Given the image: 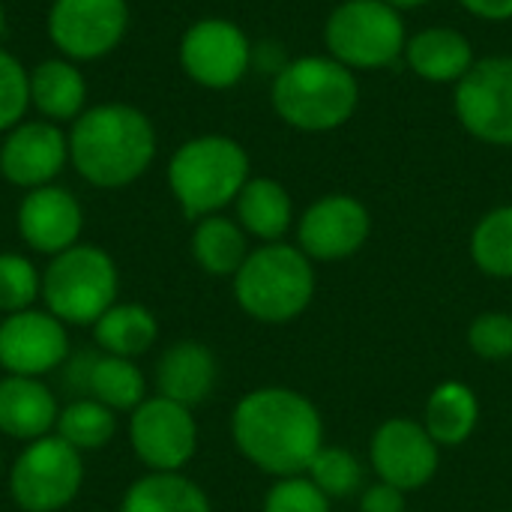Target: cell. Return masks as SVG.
<instances>
[{
	"instance_id": "d4e9b609",
	"label": "cell",
	"mask_w": 512,
	"mask_h": 512,
	"mask_svg": "<svg viewBox=\"0 0 512 512\" xmlns=\"http://www.w3.org/2000/svg\"><path fill=\"white\" fill-rule=\"evenodd\" d=\"M81 390L111 411H135L144 402V375L126 357H84Z\"/></svg>"
},
{
	"instance_id": "e0dca14e",
	"label": "cell",
	"mask_w": 512,
	"mask_h": 512,
	"mask_svg": "<svg viewBox=\"0 0 512 512\" xmlns=\"http://www.w3.org/2000/svg\"><path fill=\"white\" fill-rule=\"evenodd\" d=\"M84 213L78 198L60 186L30 189L18 207V234L24 243L42 255H60L72 249L81 237Z\"/></svg>"
},
{
	"instance_id": "4dcf8cb0",
	"label": "cell",
	"mask_w": 512,
	"mask_h": 512,
	"mask_svg": "<svg viewBox=\"0 0 512 512\" xmlns=\"http://www.w3.org/2000/svg\"><path fill=\"white\" fill-rule=\"evenodd\" d=\"M42 297L39 270L15 252H0V312L15 315L33 306Z\"/></svg>"
},
{
	"instance_id": "d590c367",
	"label": "cell",
	"mask_w": 512,
	"mask_h": 512,
	"mask_svg": "<svg viewBox=\"0 0 512 512\" xmlns=\"http://www.w3.org/2000/svg\"><path fill=\"white\" fill-rule=\"evenodd\" d=\"M468 12L489 18V21H504L512 18V0H459Z\"/></svg>"
},
{
	"instance_id": "1f68e13d",
	"label": "cell",
	"mask_w": 512,
	"mask_h": 512,
	"mask_svg": "<svg viewBox=\"0 0 512 512\" xmlns=\"http://www.w3.org/2000/svg\"><path fill=\"white\" fill-rule=\"evenodd\" d=\"M30 105V72L0 48V129H12L21 123Z\"/></svg>"
},
{
	"instance_id": "8992f818",
	"label": "cell",
	"mask_w": 512,
	"mask_h": 512,
	"mask_svg": "<svg viewBox=\"0 0 512 512\" xmlns=\"http://www.w3.org/2000/svg\"><path fill=\"white\" fill-rule=\"evenodd\" d=\"M120 291V276L114 258L87 243L51 258L42 276V297L48 312L72 327L96 324L114 303Z\"/></svg>"
},
{
	"instance_id": "3957f363",
	"label": "cell",
	"mask_w": 512,
	"mask_h": 512,
	"mask_svg": "<svg viewBox=\"0 0 512 512\" xmlns=\"http://www.w3.org/2000/svg\"><path fill=\"white\" fill-rule=\"evenodd\" d=\"M240 309L261 324H288L315 297L312 258L288 243H264L234 273Z\"/></svg>"
},
{
	"instance_id": "83f0119b",
	"label": "cell",
	"mask_w": 512,
	"mask_h": 512,
	"mask_svg": "<svg viewBox=\"0 0 512 512\" xmlns=\"http://www.w3.org/2000/svg\"><path fill=\"white\" fill-rule=\"evenodd\" d=\"M54 429H57V438H63L78 453L102 450L117 432V417L111 408H105L96 399H75L72 405L60 411Z\"/></svg>"
},
{
	"instance_id": "f1b7e54d",
	"label": "cell",
	"mask_w": 512,
	"mask_h": 512,
	"mask_svg": "<svg viewBox=\"0 0 512 512\" xmlns=\"http://www.w3.org/2000/svg\"><path fill=\"white\" fill-rule=\"evenodd\" d=\"M474 264L495 279H512V204L480 219L471 237Z\"/></svg>"
},
{
	"instance_id": "7c38bea8",
	"label": "cell",
	"mask_w": 512,
	"mask_h": 512,
	"mask_svg": "<svg viewBox=\"0 0 512 512\" xmlns=\"http://www.w3.org/2000/svg\"><path fill=\"white\" fill-rule=\"evenodd\" d=\"M369 459L381 483L399 492H417L438 474L441 447L432 441L423 423L390 417L375 429Z\"/></svg>"
},
{
	"instance_id": "4316f807",
	"label": "cell",
	"mask_w": 512,
	"mask_h": 512,
	"mask_svg": "<svg viewBox=\"0 0 512 512\" xmlns=\"http://www.w3.org/2000/svg\"><path fill=\"white\" fill-rule=\"evenodd\" d=\"M192 255L210 276H234L249 258L246 231L225 216H204L192 234Z\"/></svg>"
},
{
	"instance_id": "5b68a950",
	"label": "cell",
	"mask_w": 512,
	"mask_h": 512,
	"mask_svg": "<svg viewBox=\"0 0 512 512\" xmlns=\"http://www.w3.org/2000/svg\"><path fill=\"white\" fill-rule=\"evenodd\" d=\"M357 81L348 66L327 57H300L285 63L273 81V108L306 132L342 126L357 108Z\"/></svg>"
},
{
	"instance_id": "52a82bcc",
	"label": "cell",
	"mask_w": 512,
	"mask_h": 512,
	"mask_svg": "<svg viewBox=\"0 0 512 512\" xmlns=\"http://www.w3.org/2000/svg\"><path fill=\"white\" fill-rule=\"evenodd\" d=\"M84 483V462L57 435L30 441L9 471V495L24 512H57L69 507Z\"/></svg>"
},
{
	"instance_id": "5bb4252c",
	"label": "cell",
	"mask_w": 512,
	"mask_h": 512,
	"mask_svg": "<svg viewBox=\"0 0 512 512\" xmlns=\"http://www.w3.org/2000/svg\"><path fill=\"white\" fill-rule=\"evenodd\" d=\"M66 357H69L66 324L57 321L48 309L45 312L24 309L0 321V366L6 369V375L39 378L63 366Z\"/></svg>"
},
{
	"instance_id": "277c9868",
	"label": "cell",
	"mask_w": 512,
	"mask_h": 512,
	"mask_svg": "<svg viewBox=\"0 0 512 512\" xmlns=\"http://www.w3.org/2000/svg\"><path fill=\"white\" fill-rule=\"evenodd\" d=\"M249 180L246 150L225 135L186 141L168 162V183L189 219H204L237 201Z\"/></svg>"
},
{
	"instance_id": "74e56055",
	"label": "cell",
	"mask_w": 512,
	"mask_h": 512,
	"mask_svg": "<svg viewBox=\"0 0 512 512\" xmlns=\"http://www.w3.org/2000/svg\"><path fill=\"white\" fill-rule=\"evenodd\" d=\"M3 27H6V15H3V3H0V36H3Z\"/></svg>"
},
{
	"instance_id": "f546056e",
	"label": "cell",
	"mask_w": 512,
	"mask_h": 512,
	"mask_svg": "<svg viewBox=\"0 0 512 512\" xmlns=\"http://www.w3.org/2000/svg\"><path fill=\"white\" fill-rule=\"evenodd\" d=\"M306 477L333 501V498H351L363 489V465L354 453L342 447H321L312 459Z\"/></svg>"
},
{
	"instance_id": "ffe728a7",
	"label": "cell",
	"mask_w": 512,
	"mask_h": 512,
	"mask_svg": "<svg viewBox=\"0 0 512 512\" xmlns=\"http://www.w3.org/2000/svg\"><path fill=\"white\" fill-rule=\"evenodd\" d=\"M30 102L51 123H75L84 114L87 81L69 60H42L30 72Z\"/></svg>"
},
{
	"instance_id": "d6a6232c",
	"label": "cell",
	"mask_w": 512,
	"mask_h": 512,
	"mask_svg": "<svg viewBox=\"0 0 512 512\" xmlns=\"http://www.w3.org/2000/svg\"><path fill=\"white\" fill-rule=\"evenodd\" d=\"M264 512H330V498L306 477H282L264 498Z\"/></svg>"
},
{
	"instance_id": "484cf974",
	"label": "cell",
	"mask_w": 512,
	"mask_h": 512,
	"mask_svg": "<svg viewBox=\"0 0 512 512\" xmlns=\"http://www.w3.org/2000/svg\"><path fill=\"white\" fill-rule=\"evenodd\" d=\"M93 336L105 354L135 360L153 348L159 336V324H156V315L138 303H114L93 324Z\"/></svg>"
},
{
	"instance_id": "7a4b0ae2",
	"label": "cell",
	"mask_w": 512,
	"mask_h": 512,
	"mask_svg": "<svg viewBox=\"0 0 512 512\" xmlns=\"http://www.w3.org/2000/svg\"><path fill=\"white\" fill-rule=\"evenodd\" d=\"M156 156V129L144 111L108 102L87 108L69 132V159L75 171L99 186L120 189L135 183Z\"/></svg>"
},
{
	"instance_id": "d6986e66",
	"label": "cell",
	"mask_w": 512,
	"mask_h": 512,
	"mask_svg": "<svg viewBox=\"0 0 512 512\" xmlns=\"http://www.w3.org/2000/svg\"><path fill=\"white\" fill-rule=\"evenodd\" d=\"M60 408L39 378L6 375L0 381V432L15 441H39L57 426Z\"/></svg>"
},
{
	"instance_id": "30bf717a",
	"label": "cell",
	"mask_w": 512,
	"mask_h": 512,
	"mask_svg": "<svg viewBox=\"0 0 512 512\" xmlns=\"http://www.w3.org/2000/svg\"><path fill=\"white\" fill-rule=\"evenodd\" d=\"M129 27L126 0H54L48 36L69 60H96L114 51Z\"/></svg>"
},
{
	"instance_id": "8fae6325",
	"label": "cell",
	"mask_w": 512,
	"mask_h": 512,
	"mask_svg": "<svg viewBox=\"0 0 512 512\" xmlns=\"http://www.w3.org/2000/svg\"><path fill=\"white\" fill-rule=\"evenodd\" d=\"M462 126L489 144H512V57L474 63L456 87Z\"/></svg>"
},
{
	"instance_id": "9a60e30c",
	"label": "cell",
	"mask_w": 512,
	"mask_h": 512,
	"mask_svg": "<svg viewBox=\"0 0 512 512\" xmlns=\"http://www.w3.org/2000/svg\"><path fill=\"white\" fill-rule=\"evenodd\" d=\"M369 231H372L369 210L351 195H327L315 201L297 225L300 249L312 261L351 258L354 252L363 249Z\"/></svg>"
},
{
	"instance_id": "603a6c76",
	"label": "cell",
	"mask_w": 512,
	"mask_h": 512,
	"mask_svg": "<svg viewBox=\"0 0 512 512\" xmlns=\"http://www.w3.org/2000/svg\"><path fill=\"white\" fill-rule=\"evenodd\" d=\"M120 512H213L204 489L183 477L180 471H150L147 477L135 480L126 495Z\"/></svg>"
},
{
	"instance_id": "ba28073f",
	"label": "cell",
	"mask_w": 512,
	"mask_h": 512,
	"mask_svg": "<svg viewBox=\"0 0 512 512\" xmlns=\"http://www.w3.org/2000/svg\"><path fill=\"white\" fill-rule=\"evenodd\" d=\"M327 45L342 66L375 69L405 51V24L384 0H348L327 21Z\"/></svg>"
},
{
	"instance_id": "44dd1931",
	"label": "cell",
	"mask_w": 512,
	"mask_h": 512,
	"mask_svg": "<svg viewBox=\"0 0 512 512\" xmlns=\"http://www.w3.org/2000/svg\"><path fill=\"white\" fill-rule=\"evenodd\" d=\"M411 69L426 81H462L474 66L471 42L450 27H429L405 42Z\"/></svg>"
},
{
	"instance_id": "e575fe53",
	"label": "cell",
	"mask_w": 512,
	"mask_h": 512,
	"mask_svg": "<svg viewBox=\"0 0 512 512\" xmlns=\"http://www.w3.org/2000/svg\"><path fill=\"white\" fill-rule=\"evenodd\" d=\"M405 492L387 486V483H372L360 492V510L357 512H405Z\"/></svg>"
},
{
	"instance_id": "2e32d148",
	"label": "cell",
	"mask_w": 512,
	"mask_h": 512,
	"mask_svg": "<svg viewBox=\"0 0 512 512\" xmlns=\"http://www.w3.org/2000/svg\"><path fill=\"white\" fill-rule=\"evenodd\" d=\"M69 159V138L51 120H21L0 147V174L21 189L48 186Z\"/></svg>"
},
{
	"instance_id": "8d00e7d4",
	"label": "cell",
	"mask_w": 512,
	"mask_h": 512,
	"mask_svg": "<svg viewBox=\"0 0 512 512\" xmlns=\"http://www.w3.org/2000/svg\"><path fill=\"white\" fill-rule=\"evenodd\" d=\"M384 3H390V6H423V3H429V0H384Z\"/></svg>"
},
{
	"instance_id": "4fadbf2b",
	"label": "cell",
	"mask_w": 512,
	"mask_h": 512,
	"mask_svg": "<svg viewBox=\"0 0 512 512\" xmlns=\"http://www.w3.org/2000/svg\"><path fill=\"white\" fill-rule=\"evenodd\" d=\"M180 63L192 81L222 90L246 75L252 63V45L237 24L225 18H204L183 33Z\"/></svg>"
},
{
	"instance_id": "9c48e42d",
	"label": "cell",
	"mask_w": 512,
	"mask_h": 512,
	"mask_svg": "<svg viewBox=\"0 0 512 512\" xmlns=\"http://www.w3.org/2000/svg\"><path fill=\"white\" fill-rule=\"evenodd\" d=\"M129 444L150 471H180L198 450L192 408L165 396L144 399L129 417Z\"/></svg>"
},
{
	"instance_id": "ac0fdd59",
	"label": "cell",
	"mask_w": 512,
	"mask_h": 512,
	"mask_svg": "<svg viewBox=\"0 0 512 512\" xmlns=\"http://www.w3.org/2000/svg\"><path fill=\"white\" fill-rule=\"evenodd\" d=\"M216 372V357L207 345L192 339L174 342L156 363V393L177 405L195 408L213 393Z\"/></svg>"
},
{
	"instance_id": "cb8c5ba5",
	"label": "cell",
	"mask_w": 512,
	"mask_h": 512,
	"mask_svg": "<svg viewBox=\"0 0 512 512\" xmlns=\"http://www.w3.org/2000/svg\"><path fill=\"white\" fill-rule=\"evenodd\" d=\"M480 420V402L462 381H444L426 402V432L438 447H462Z\"/></svg>"
},
{
	"instance_id": "6da1fadb",
	"label": "cell",
	"mask_w": 512,
	"mask_h": 512,
	"mask_svg": "<svg viewBox=\"0 0 512 512\" xmlns=\"http://www.w3.org/2000/svg\"><path fill=\"white\" fill-rule=\"evenodd\" d=\"M237 450L264 474L300 477L324 447V420L312 399L288 387L246 393L231 417Z\"/></svg>"
},
{
	"instance_id": "7402d4cb",
	"label": "cell",
	"mask_w": 512,
	"mask_h": 512,
	"mask_svg": "<svg viewBox=\"0 0 512 512\" xmlns=\"http://www.w3.org/2000/svg\"><path fill=\"white\" fill-rule=\"evenodd\" d=\"M237 219L246 234L264 243H279L294 219L291 195L282 183L270 177L246 180V186L237 195Z\"/></svg>"
},
{
	"instance_id": "836d02e7",
	"label": "cell",
	"mask_w": 512,
	"mask_h": 512,
	"mask_svg": "<svg viewBox=\"0 0 512 512\" xmlns=\"http://www.w3.org/2000/svg\"><path fill=\"white\" fill-rule=\"evenodd\" d=\"M468 345L483 360H510L512 357V315L510 312H483L468 327Z\"/></svg>"
}]
</instances>
